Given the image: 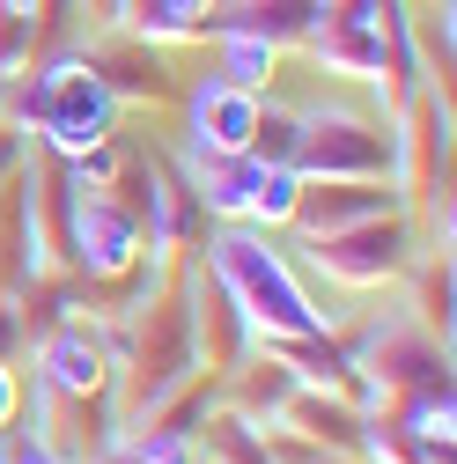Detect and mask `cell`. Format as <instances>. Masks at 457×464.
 I'll use <instances>...</instances> for the list:
<instances>
[{
  "instance_id": "1",
  "label": "cell",
  "mask_w": 457,
  "mask_h": 464,
  "mask_svg": "<svg viewBox=\"0 0 457 464\" xmlns=\"http://www.w3.org/2000/svg\"><path fill=\"white\" fill-rule=\"evenodd\" d=\"M199 266L237 295V310L251 317L258 339H310V332H332L303 266L288 258V237L273 228H251V221H214L199 237Z\"/></svg>"
},
{
  "instance_id": "2",
  "label": "cell",
  "mask_w": 457,
  "mask_h": 464,
  "mask_svg": "<svg viewBox=\"0 0 457 464\" xmlns=\"http://www.w3.org/2000/svg\"><path fill=\"white\" fill-rule=\"evenodd\" d=\"M288 258L303 266L310 295H317V287H332V295H384V287H398L406 266L421 258L413 207H406V214L355 221V228H332V237H317V244H296V237H288Z\"/></svg>"
},
{
  "instance_id": "3",
  "label": "cell",
  "mask_w": 457,
  "mask_h": 464,
  "mask_svg": "<svg viewBox=\"0 0 457 464\" xmlns=\"http://www.w3.org/2000/svg\"><path fill=\"white\" fill-rule=\"evenodd\" d=\"M303 111V140H296V178H384L391 162V140H384V119L369 111V96H325V103H296Z\"/></svg>"
},
{
  "instance_id": "4",
  "label": "cell",
  "mask_w": 457,
  "mask_h": 464,
  "mask_svg": "<svg viewBox=\"0 0 457 464\" xmlns=\"http://www.w3.org/2000/svg\"><path fill=\"white\" fill-rule=\"evenodd\" d=\"M30 383L52 398V413L111 398V339H103V317L82 310V317H67V324L37 332V339H30Z\"/></svg>"
},
{
  "instance_id": "5",
  "label": "cell",
  "mask_w": 457,
  "mask_h": 464,
  "mask_svg": "<svg viewBox=\"0 0 457 464\" xmlns=\"http://www.w3.org/2000/svg\"><path fill=\"white\" fill-rule=\"evenodd\" d=\"M178 287H185V310H192V339H199V369H214V376H237L251 354H258V332H251V317L237 310V295L199 266V251H185L178 258Z\"/></svg>"
},
{
  "instance_id": "6",
  "label": "cell",
  "mask_w": 457,
  "mask_h": 464,
  "mask_svg": "<svg viewBox=\"0 0 457 464\" xmlns=\"http://www.w3.org/2000/svg\"><path fill=\"white\" fill-rule=\"evenodd\" d=\"M376 214H406V192H398L391 178H303L288 237L317 244V237H332V228H355V221H376Z\"/></svg>"
},
{
  "instance_id": "7",
  "label": "cell",
  "mask_w": 457,
  "mask_h": 464,
  "mask_svg": "<svg viewBox=\"0 0 457 464\" xmlns=\"http://www.w3.org/2000/svg\"><path fill=\"white\" fill-rule=\"evenodd\" d=\"M89 52V67L103 74V89L119 96V103H178V67H170V44H148L133 30H103Z\"/></svg>"
},
{
  "instance_id": "8",
  "label": "cell",
  "mask_w": 457,
  "mask_h": 464,
  "mask_svg": "<svg viewBox=\"0 0 457 464\" xmlns=\"http://www.w3.org/2000/svg\"><path fill=\"white\" fill-rule=\"evenodd\" d=\"M178 103H185V140L192 148H251V126H258L251 89H228L221 74H199L192 89H178Z\"/></svg>"
},
{
  "instance_id": "9",
  "label": "cell",
  "mask_w": 457,
  "mask_h": 464,
  "mask_svg": "<svg viewBox=\"0 0 457 464\" xmlns=\"http://www.w3.org/2000/svg\"><path fill=\"white\" fill-rule=\"evenodd\" d=\"M317 8H325V0H214V30H228V37H266V44H280V52H296V44L310 37Z\"/></svg>"
},
{
  "instance_id": "10",
  "label": "cell",
  "mask_w": 457,
  "mask_h": 464,
  "mask_svg": "<svg viewBox=\"0 0 457 464\" xmlns=\"http://www.w3.org/2000/svg\"><path fill=\"white\" fill-rule=\"evenodd\" d=\"M288 398H296V369L280 362L266 339H258V354L237 376H221V405H228V413H244V420H258V428L280 420V405H288Z\"/></svg>"
},
{
  "instance_id": "11",
  "label": "cell",
  "mask_w": 457,
  "mask_h": 464,
  "mask_svg": "<svg viewBox=\"0 0 457 464\" xmlns=\"http://www.w3.org/2000/svg\"><path fill=\"white\" fill-rule=\"evenodd\" d=\"M119 30H133L148 44L214 37V0H119Z\"/></svg>"
},
{
  "instance_id": "12",
  "label": "cell",
  "mask_w": 457,
  "mask_h": 464,
  "mask_svg": "<svg viewBox=\"0 0 457 464\" xmlns=\"http://www.w3.org/2000/svg\"><path fill=\"white\" fill-rule=\"evenodd\" d=\"M384 428L398 435V442H435V450H450V420H457V405H450V383H421V391H398L391 405H384Z\"/></svg>"
},
{
  "instance_id": "13",
  "label": "cell",
  "mask_w": 457,
  "mask_h": 464,
  "mask_svg": "<svg viewBox=\"0 0 457 464\" xmlns=\"http://www.w3.org/2000/svg\"><path fill=\"white\" fill-rule=\"evenodd\" d=\"M280 60H288V52H280V44H266V37H228V30H214V74H221L228 89L273 96V82H280Z\"/></svg>"
},
{
  "instance_id": "14",
  "label": "cell",
  "mask_w": 457,
  "mask_h": 464,
  "mask_svg": "<svg viewBox=\"0 0 457 464\" xmlns=\"http://www.w3.org/2000/svg\"><path fill=\"white\" fill-rule=\"evenodd\" d=\"M199 457H207V464H273L266 428H258V420H244V413H228V405L199 428Z\"/></svg>"
},
{
  "instance_id": "15",
  "label": "cell",
  "mask_w": 457,
  "mask_h": 464,
  "mask_svg": "<svg viewBox=\"0 0 457 464\" xmlns=\"http://www.w3.org/2000/svg\"><path fill=\"white\" fill-rule=\"evenodd\" d=\"M296 140H303V111L258 96V126H251V148H244V155H258V162H296Z\"/></svg>"
},
{
  "instance_id": "16",
  "label": "cell",
  "mask_w": 457,
  "mask_h": 464,
  "mask_svg": "<svg viewBox=\"0 0 457 464\" xmlns=\"http://www.w3.org/2000/svg\"><path fill=\"white\" fill-rule=\"evenodd\" d=\"M296 192H303V178L288 162H266V178H258V199H251V228H273V237H288V214H296Z\"/></svg>"
},
{
  "instance_id": "17",
  "label": "cell",
  "mask_w": 457,
  "mask_h": 464,
  "mask_svg": "<svg viewBox=\"0 0 457 464\" xmlns=\"http://www.w3.org/2000/svg\"><path fill=\"white\" fill-rule=\"evenodd\" d=\"M44 52V15H0V89H15Z\"/></svg>"
},
{
  "instance_id": "18",
  "label": "cell",
  "mask_w": 457,
  "mask_h": 464,
  "mask_svg": "<svg viewBox=\"0 0 457 464\" xmlns=\"http://www.w3.org/2000/svg\"><path fill=\"white\" fill-rule=\"evenodd\" d=\"M0 464H74L52 435H37V428H8V442H0Z\"/></svg>"
},
{
  "instance_id": "19",
  "label": "cell",
  "mask_w": 457,
  "mask_h": 464,
  "mask_svg": "<svg viewBox=\"0 0 457 464\" xmlns=\"http://www.w3.org/2000/svg\"><path fill=\"white\" fill-rule=\"evenodd\" d=\"M30 148H37V140H30V133H23L15 119H8V111H0V192H8V185L23 178V162H30Z\"/></svg>"
},
{
  "instance_id": "20",
  "label": "cell",
  "mask_w": 457,
  "mask_h": 464,
  "mask_svg": "<svg viewBox=\"0 0 457 464\" xmlns=\"http://www.w3.org/2000/svg\"><path fill=\"white\" fill-rule=\"evenodd\" d=\"M30 354V317L15 295H0V362H23Z\"/></svg>"
},
{
  "instance_id": "21",
  "label": "cell",
  "mask_w": 457,
  "mask_h": 464,
  "mask_svg": "<svg viewBox=\"0 0 457 464\" xmlns=\"http://www.w3.org/2000/svg\"><path fill=\"white\" fill-rule=\"evenodd\" d=\"M15 420H23V369L0 362V435H8Z\"/></svg>"
},
{
  "instance_id": "22",
  "label": "cell",
  "mask_w": 457,
  "mask_h": 464,
  "mask_svg": "<svg viewBox=\"0 0 457 464\" xmlns=\"http://www.w3.org/2000/svg\"><path fill=\"white\" fill-rule=\"evenodd\" d=\"M0 15H44V0H0Z\"/></svg>"
},
{
  "instance_id": "23",
  "label": "cell",
  "mask_w": 457,
  "mask_h": 464,
  "mask_svg": "<svg viewBox=\"0 0 457 464\" xmlns=\"http://www.w3.org/2000/svg\"><path fill=\"white\" fill-rule=\"evenodd\" d=\"M406 8H421V0H406Z\"/></svg>"
}]
</instances>
